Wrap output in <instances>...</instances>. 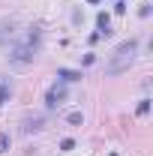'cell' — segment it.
<instances>
[{"label": "cell", "mask_w": 153, "mask_h": 156, "mask_svg": "<svg viewBox=\"0 0 153 156\" xmlns=\"http://www.w3.org/2000/svg\"><path fill=\"white\" fill-rule=\"evenodd\" d=\"M66 123H72V126H81V123H84V114H81V111H69V114H66Z\"/></svg>", "instance_id": "9"}, {"label": "cell", "mask_w": 153, "mask_h": 156, "mask_svg": "<svg viewBox=\"0 0 153 156\" xmlns=\"http://www.w3.org/2000/svg\"><path fill=\"white\" fill-rule=\"evenodd\" d=\"M15 33V18H9V21H0V42H6V39Z\"/></svg>", "instance_id": "6"}, {"label": "cell", "mask_w": 153, "mask_h": 156, "mask_svg": "<svg viewBox=\"0 0 153 156\" xmlns=\"http://www.w3.org/2000/svg\"><path fill=\"white\" fill-rule=\"evenodd\" d=\"M114 12H117V15H123V12H126V0H117V3H114Z\"/></svg>", "instance_id": "14"}, {"label": "cell", "mask_w": 153, "mask_h": 156, "mask_svg": "<svg viewBox=\"0 0 153 156\" xmlns=\"http://www.w3.org/2000/svg\"><path fill=\"white\" fill-rule=\"evenodd\" d=\"M9 96H12V87H9V81H6V78H0V105H3V102H9Z\"/></svg>", "instance_id": "8"}, {"label": "cell", "mask_w": 153, "mask_h": 156, "mask_svg": "<svg viewBox=\"0 0 153 156\" xmlns=\"http://www.w3.org/2000/svg\"><path fill=\"white\" fill-rule=\"evenodd\" d=\"M39 42H42V33H39V30H30L24 42H18V45L9 48V60L18 63V66L33 63V57H36V51H39Z\"/></svg>", "instance_id": "1"}, {"label": "cell", "mask_w": 153, "mask_h": 156, "mask_svg": "<svg viewBox=\"0 0 153 156\" xmlns=\"http://www.w3.org/2000/svg\"><path fill=\"white\" fill-rule=\"evenodd\" d=\"M9 144H12L9 135H6V132H0V153H6V150H9Z\"/></svg>", "instance_id": "13"}, {"label": "cell", "mask_w": 153, "mask_h": 156, "mask_svg": "<svg viewBox=\"0 0 153 156\" xmlns=\"http://www.w3.org/2000/svg\"><path fill=\"white\" fill-rule=\"evenodd\" d=\"M96 27H99V36H111V15L108 12H99L96 15Z\"/></svg>", "instance_id": "5"}, {"label": "cell", "mask_w": 153, "mask_h": 156, "mask_svg": "<svg viewBox=\"0 0 153 156\" xmlns=\"http://www.w3.org/2000/svg\"><path fill=\"white\" fill-rule=\"evenodd\" d=\"M39 129H45V117H42V114L24 117V123H21V132H24V135H30V132H39Z\"/></svg>", "instance_id": "3"}, {"label": "cell", "mask_w": 153, "mask_h": 156, "mask_svg": "<svg viewBox=\"0 0 153 156\" xmlns=\"http://www.w3.org/2000/svg\"><path fill=\"white\" fill-rule=\"evenodd\" d=\"M63 102H66V84H63V81H60V84H51V87L45 90V108H48V111H57Z\"/></svg>", "instance_id": "2"}, {"label": "cell", "mask_w": 153, "mask_h": 156, "mask_svg": "<svg viewBox=\"0 0 153 156\" xmlns=\"http://www.w3.org/2000/svg\"><path fill=\"white\" fill-rule=\"evenodd\" d=\"M147 111H150V99H141V102H138V108H135V114H138V117H144Z\"/></svg>", "instance_id": "10"}, {"label": "cell", "mask_w": 153, "mask_h": 156, "mask_svg": "<svg viewBox=\"0 0 153 156\" xmlns=\"http://www.w3.org/2000/svg\"><path fill=\"white\" fill-rule=\"evenodd\" d=\"M87 3H99V0H87Z\"/></svg>", "instance_id": "16"}, {"label": "cell", "mask_w": 153, "mask_h": 156, "mask_svg": "<svg viewBox=\"0 0 153 156\" xmlns=\"http://www.w3.org/2000/svg\"><path fill=\"white\" fill-rule=\"evenodd\" d=\"M57 78L60 81H81V69H57Z\"/></svg>", "instance_id": "7"}, {"label": "cell", "mask_w": 153, "mask_h": 156, "mask_svg": "<svg viewBox=\"0 0 153 156\" xmlns=\"http://www.w3.org/2000/svg\"><path fill=\"white\" fill-rule=\"evenodd\" d=\"M150 12H153V3H141L138 15H141V18H150Z\"/></svg>", "instance_id": "12"}, {"label": "cell", "mask_w": 153, "mask_h": 156, "mask_svg": "<svg viewBox=\"0 0 153 156\" xmlns=\"http://www.w3.org/2000/svg\"><path fill=\"white\" fill-rule=\"evenodd\" d=\"M60 150H63V153L75 150V138H63V141H60Z\"/></svg>", "instance_id": "11"}, {"label": "cell", "mask_w": 153, "mask_h": 156, "mask_svg": "<svg viewBox=\"0 0 153 156\" xmlns=\"http://www.w3.org/2000/svg\"><path fill=\"white\" fill-rule=\"evenodd\" d=\"M96 63V54H84V66H93Z\"/></svg>", "instance_id": "15"}, {"label": "cell", "mask_w": 153, "mask_h": 156, "mask_svg": "<svg viewBox=\"0 0 153 156\" xmlns=\"http://www.w3.org/2000/svg\"><path fill=\"white\" fill-rule=\"evenodd\" d=\"M111 156H117V153H111Z\"/></svg>", "instance_id": "17"}, {"label": "cell", "mask_w": 153, "mask_h": 156, "mask_svg": "<svg viewBox=\"0 0 153 156\" xmlns=\"http://www.w3.org/2000/svg\"><path fill=\"white\" fill-rule=\"evenodd\" d=\"M135 51H138V39H126L111 51V57H135Z\"/></svg>", "instance_id": "4"}]
</instances>
